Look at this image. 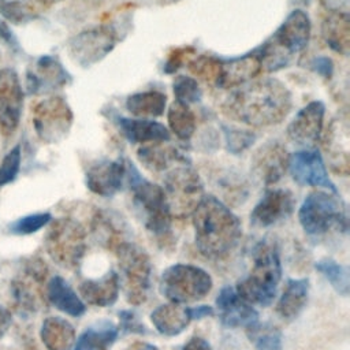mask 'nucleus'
I'll return each mask as SVG.
<instances>
[{"instance_id": "nucleus-1", "label": "nucleus", "mask_w": 350, "mask_h": 350, "mask_svg": "<svg viewBox=\"0 0 350 350\" xmlns=\"http://www.w3.org/2000/svg\"><path fill=\"white\" fill-rule=\"evenodd\" d=\"M291 107L287 86L276 78H262L237 88L223 103V112L246 126L265 127L280 123Z\"/></svg>"}, {"instance_id": "nucleus-2", "label": "nucleus", "mask_w": 350, "mask_h": 350, "mask_svg": "<svg viewBox=\"0 0 350 350\" xmlns=\"http://www.w3.org/2000/svg\"><path fill=\"white\" fill-rule=\"evenodd\" d=\"M191 217L196 245L209 258L227 257L242 237L238 216L213 196H204Z\"/></svg>"}, {"instance_id": "nucleus-3", "label": "nucleus", "mask_w": 350, "mask_h": 350, "mask_svg": "<svg viewBox=\"0 0 350 350\" xmlns=\"http://www.w3.org/2000/svg\"><path fill=\"white\" fill-rule=\"evenodd\" d=\"M280 278L282 264L276 247L260 242L253 252L252 269L238 282L235 291L252 305L269 306L276 297Z\"/></svg>"}, {"instance_id": "nucleus-4", "label": "nucleus", "mask_w": 350, "mask_h": 350, "mask_svg": "<svg viewBox=\"0 0 350 350\" xmlns=\"http://www.w3.org/2000/svg\"><path fill=\"white\" fill-rule=\"evenodd\" d=\"M126 185L133 193L134 205L142 212L146 230L164 246L172 242L171 215L161 186L145 179L139 171L127 161Z\"/></svg>"}, {"instance_id": "nucleus-5", "label": "nucleus", "mask_w": 350, "mask_h": 350, "mask_svg": "<svg viewBox=\"0 0 350 350\" xmlns=\"http://www.w3.org/2000/svg\"><path fill=\"white\" fill-rule=\"evenodd\" d=\"M298 219L304 231L309 235H323L331 228L347 230V215L343 201L338 193L316 190L306 196Z\"/></svg>"}, {"instance_id": "nucleus-6", "label": "nucleus", "mask_w": 350, "mask_h": 350, "mask_svg": "<svg viewBox=\"0 0 350 350\" xmlns=\"http://www.w3.org/2000/svg\"><path fill=\"white\" fill-rule=\"evenodd\" d=\"M44 243L46 253L57 265L75 269L86 252V231L79 221L60 217L51 223Z\"/></svg>"}, {"instance_id": "nucleus-7", "label": "nucleus", "mask_w": 350, "mask_h": 350, "mask_svg": "<svg viewBox=\"0 0 350 350\" xmlns=\"http://www.w3.org/2000/svg\"><path fill=\"white\" fill-rule=\"evenodd\" d=\"M213 282L211 275L191 264H174L160 279V291L172 304H191L208 295Z\"/></svg>"}, {"instance_id": "nucleus-8", "label": "nucleus", "mask_w": 350, "mask_h": 350, "mask_svg": "<svg viewBox=\"0 0 350 350\" xmlns=\"http://www.w3.org/2000/svg\"><path fill=\"white\" fill-rule=\"evenodd\" d=\"M163 190L171 217L178 219L190 216L205 196L200 175L187 163L178 164L165 172Z\"/></svg>"}, {"instance_id": "nucleus-9", "label": "nucleus", "mask_w": 350, "mask_h": 350, "mask_svg": "<svg viewBox=\"0 0 350 350\" xmlns=\"http://www.w3.org/2000/svg\"><path fill=\"white\" fill-rule=\"evenodd\" d=\"M124 278V294L130 305H141L150 290L152 264L148 254L134 243L120 241L113 246Z\"/></svg>"}, {"instance_id": "nucleus-10", "label": "nucleus", "mask_w": 350, "mask_h": 350, "mask_svg": "<svg viewBox=\"0 0 350 350\" xmlns=\"http://www.w3.org/2000/svg\"><path fill=\"white\" fill-rule=\"evenodd\" d=\"M119 41L118 30L111 23H101L77 33L70 38L67 51L74 63L90 67L101 62Z\"/></svg>"}, {"instance_id": "nucleus-11", "label": "nucleus", "mask_w": 350, "mask_h": 350, "mask_svg": "<svg viewBox=\"0 0 350 350\" xmlns=\"http://www.w3.org/2000/svg\"><path fill=\"white\" fill-rule=\"evenodd\" d=\"M72 120L71 107L59 96L45 98L33 108V127L38 138L46 144L63 141L71 130Z\"/></svg>"}, {"instance_id": "nucleus-12", "label": "nucleus", "mask_w": 350, "mask_h": 350, "mask_svg": "<svg viewBox=\"0 0 350 350\" xmlns=\"http://www.w3.org/2000/svg\"><path fill=\"white\" fill-rule=\"evenodd\" d=\"M46 267L42 260H29L23 268L21 276L15 278L11 283V295L15 305L29 313L38 310L44 304V295L41 291L42 283L46 278Z\"/></svg>"}, {"instance_id": "nucleus-13", "label": "nucleus", "mask_w": 350, "mask_h": 350, "mask_svg": "<svg viewBox=\"0 0 350 350\" xmlns=\"http://www.w3.org/2000/svg\"><path fill=\"white\" fill-rule=\"evenodd\" d=\"M287 170L295 183L301 186L324 187L331 193H338L334 182L328 176L324 159L316 148L297 150L290 154Z\"/></svg>"}, {"instance_id": "nucleus-14", "label": "nucleus", "mask_w": 350, "mask_h": 350, "mask_svg": "<svg viewBox=\"0 0 350 350\" xmlns=\"http://www.w3.org/2000/svg\"><path fill=\"white\" fill-rule=\"evenodd\" d=\"M325 160L336 175L347 176L350 172V133L346 118H334L321 133Z\"/></svg>"}, {"instance_id": "nucleus-15", "label": "nucleus", "mask_w": 350, "mask_h": 350, "mask_svg": "<svg viewBox=\"0 0 350 350\" xmlns=\"http://www.w3.org/2000/svg\"><path fill=\"white\" fill-rule=\"evenodd\" d=\"M310 31L312 23L309 15L304 10L295 8L286 16L269 40L280 52L293 59L294 55L306 48L310 38Z\"/></svg>"}, {"instance_id": "nucleus-16", "label": "nucleus", "mask_w": 350, "mask_h": 350, "mask_svg": "<svg viewBox=\"0 0 350 350\" xmlns=\"http://www.w3.org/2000/svg\"><path fill=\"white\" fill-rule=\"evenodd\" d=\"M23 88L18 72L5 67L0 70V129L12 134L18 127L23 111Z\"/></svg>"}, {"instance_id": "nucleus-17", "label": "nucleus", "mask_w": 350, "mask_h": 350, "mask_svg": "<svg viewBox=\"0 0 350 350\" xmlns=\"http://www.w3.org/2000/svg\"><path fill=\"white\" fill-rule=\"evenodd\" d=\"M325 105L320 100L302 107L287 126L288 138L305 149L314 148L323 133Z\"/></svg>"}, {"instance_id": "nucleus-18", "label": "nucleus", "mask_w": 350, "mask_h": 350, "mask_svg": "<svg viewBox=\"0 0 350 350\" xmlns=\"http://www.w3.org/2000/svg\"><path fill=\"white\" fill-rule=\"evenodd\" d=\"M127 160H101L90 165L85 175L88 189L101 197H113L126 185Z\"/></svg>"}, {"instance_id": "nucleus-19", "label": "nucleus", "mask_w": 350, "mask_h": 350, "mask_svg": "<svg viewBox=\"0 0 350 350\" xmlns=\"http://www.w3.org/2000/svg\"><path fill=\"white\" fill-rule=\"evenodd\" d=\"M71 81L70 74L57 60L51 55H44L36 60L33 67L26 72V88L30 94L49 93L60 89Z\"/></svg>"}, {"instance_id": "nucleus-20", "label": "nucleus", "mask_w": 350, "mask_h": 350, "mask_svg": "<svg viewBox=\"0 0 350 350\" xmlns=\"http://www.w3.org/2000/svg\"><path fill=\"white\" fill-rule=\"evenodd\" d=\"M295 206L294 196L287 189H269L256 204L250 221L257 227H269L287 219Z\"/></svg>"}, {"instance_id": "nucleus-21", "label": "nucleus", "mask_w": 350, "mask_h": 350, "mask_svg": "<svg viewBox=\"0 0 350 350\" xmlns=\"http://www.w3.org/2000/svg\"><path fill=\"white\" fill-rule=\"evenodd\" d=\"M216 308L221 324L227 328L250 327L258 321V312L231 286H224L216 297Z\"/></svg>"}, {"instance_id": "nucleus-22", "label": "nucleus", "mask_w": 350, "mask_h": 350, "mask_svg": "<svg viewBox=\"0 0 350 350\" xmlns=\"http://www.w3.org/2000/svg\"><path fill=\"white\" fill-rule=\"evenodd\" d=\"M288 157L290 154L282 144L267 142L253 154V171L265 185H275L287 171Z\"/></svg>"}, {"instance_id": "nucleus-23", "label": "nucleus", "mask_w": 350, "mask_h": 350, "mask_svg": "<svg viewBox=\"0 0 350 350\" xmlns=\"http://www.w3.org/2000/svg\"><path fill=\"white\" fill-rule=\"evenodd\" d=\"M261 72V64L254 52L239 57L221 59L220 77L216 86L220 89L239 88L254 79Z\"/></svg>"}, {"instance_id": "nucleus-24", "label": "nucleus", "mask_w": 350, "mask_h": 350, "mask_svg": "<svg viewBox=\"0 0 350 350\" xmlns=\"http://www.w3.org/2000/svg\"><path fill=\"white\" fill-rule=\"evenodd\" d=\"M115 122L123 137L131 144L146 145L153 142H167L171 138L170 130L163 123L153 119L116 116Z\"/></svg>"}, {"instance_id": "nucleus-25", "label": "nucleus", "mask_w": 350, "mask_h": 350, "mask_svg": "<svg viewBox=\"0 0 350 350\" xmlns=\"http://www.w3.org/2000/svg\"><path fill=\"white\" fill-rule=\"evenodd\" d=\"M119 288V275L115 271H109L98 279L83 280L79 284V294L85 304L107 308L116 302Z\"/></svg>"}, {"instance_id": "nucleus-26", "label": "nucleus", "mask_w": 350, "mask_h": 350, "mask_svg": "<svg viewBox=\"0 0 350 350\" xmlns=\"http://www.w3.org/2000/svg\"><path fill=\"white\" fill-rule=\"evenodd\" d=\"M321 36L334 52L347 56L350 52V18L347 11L327 10L321 22Z\"/></svg>"}, {"instance_id": "nucleus-27", "label": "nucleus", "mask_w": 350, "mask_h": 350, "mask_svg": "<svg viewBox=\"0 0 350 350\" xmlns=\"http://www.w3.org/2000/svg\"><path fill=\"white\" fill-rule=\"evenodd\" d=\"M45 297L51 305L68 316L81 317L86 312V304L70 286V283L59 275L49 279Z\"/></svg>"}, {"instance_id": "nucleus-28", "label": "nucleus", "mask_w": 350, "mask_h": 350, "mask_svg": "<svg viewBox=\"0 0 350 350\" xmlns=\"http://www.w3.org/2000/svg\"><path fill=\"white\" fill-rule=\"evenodd\" d=\"M139 163L152 172H167L172 167L187 163V159L174 146L165 142H153L142 145L137 150Z\"/></svg>"}, {"instance_id": "nucleus-29", "label": "nucleus", "mask_w": 350, "mask_h": 350, "mask_svg": "<svg viewBox=\"0 0 350 350\" xmlns=\"http://www.w3.org/2000/svg\"><path fill=\"white\" fill-rule=\"evenodd\" d=\"M150 321L161 335L176 336L186 329L193 319L190 314V306H182L171 302L156 308L150 313Z\"/></svg>"}, {"instance_id": "nucleus-30", "label": "nucleus", "mask_w": 350, "mask_h": 350, "mask_svg": "<svg viewBox=\"0 0 350 350\" xmlns=\"http://www.w3.org/2000/svg\"><path fill=\"white\" fill-rule=\"evenodd\" d=\"M308 295H309L308 278L288 279L276 304L278 314L286 321H291L297 319L308 302Z\"/></svg>"}, {"instance_id": "nucleus-31", "label": "nucleus", "mask_w": 350, "mask_h": 350, "mask_svg": "<svg viewBox=\"0 0 350 350\" xmlns=\"http://www.w3.org/2000/svg\"><path fill=\"white\" fill-rule=\"evenodd\" d=\"M40 336L48 350H71L77 340L72 324L59 316H51L42 321Z\"/></svg>"}, {"instance_id": "nucleus-32", "label": "nucleus", "mask_w": 350, "mask_h": 350, "mask_svg": "<svg viewBox=\"0 0 350 350\" xmlns=\"http://www.w3.org/2000/svg\"><path fill=\"white\" fill-rule=\"evenodd\" d=\"M167 96L160 90H142L133 93L126 100V109L138 118L150 119L161 116L165 111Z\"/></svg>"}, {"instance_id": "nucleus-33", "label": "nucleus", "mask_w": 350, "mask_h": 350, "mask_svg": "<svg viewBox=\"0 0 350 350\" xmlns=\"http://www.w3.org/2000/svg\"><path fill=\"white\" fill-rule=\"evenodd\" d=\"M167 122L170 131L180 141H189L197 129V120L190 105L174 101L167 111Z\"/></svg>"}, {"instance_id": "nucleus-34", "label": "nucleus", "mask_w": 350, "mask_h": 350, "mask_svg": "<svg viewBox=\"0 0 350 350\" xmlns=\"http://www.w3.org/2000/svg\"><path fill=\"white\" fill-rule=\"evenodd\" d=\"M246 335L253 342L254 350H283L282 332L275 325L257 321L246 328Z\"/></svg>"}, {"instance_id": "nucleus-35", "label": "nucleus", "mask_w": 350, "mask_h": 350, "mask_svg": "<svg viewBox=\"0 0 350 350\" xmlns=\"http://www.w3.org/2000/svg\"><path fill=\"white\" fill-rule=\"evenodd\" d=\"M314 268L329 282L334 290L346 297L349 294L350 282H349V268L336 262L332 258H323L314 264Z\"/></svg>"}, {"instance_id": "nucleus-36", "label": "nucleus", "mask_w": 350, "mask_h": 350, "mask_svg": "<svg viewBox=\"0 0 350 350\" xmlns=\"http://www.w3.org/2000/svg\"><path fill=\"white\" fill-rule=\"evenodd\" d=\"M187 68L190 72L208 82V83H217V79L220 77V68H221V59L212 56V55H200L193 57L187 63Z\"/></svg>"}, {"instance_id": "nucleus-37", "label": "nucleus", "mask_w": 350, "mask_h": 350, "mask_svg": "<svg viewBox=\"0 0 350 350\" xmlns=\"http://www.w3.org/2000/svg\"><path fill=\"white\" fill-rule=\"evenodd\" d=\"M172 90L175 96V101H179L186 105L196 104L202 97V90L196 78L187 75H178L174 79Z\"/></svg>"}, {"instance_id": "nucleus-38", "label": "nucleus", "mask_w": 350, "mask_h": 350, "mask_svg": "<svg viewBox=\"0 0 350 350\" xmlns=\"http://www.w3.org/2000/svg\"><path fill=\"white\" fill-rule=\"evenodd\" d=\"M51 220H52V216L49 212L31 213L14 220L8 226V231L15 235H29L45 227Z\"/></svg>"}, {"instance_id": "nucleus-39", "label": "nucleus", "mask_w": 350, "mask_h": 350, "mask_svg": "<svg viewBox=\"0 0 350 350\" xmlns=\"http://www.w3.org/2000/svg\"><path fill=\"white\" fill-rule=\"evenodd\" d=\"M21 145H15L12 149L8 150V153L3 157L0 163V187L11 183L16 178L21 168Z\"/></svg>"}, {"instance_id": "nucleus-40", "label": "nucleus", "mask_w": 350, "mask_h": 350, "mask_svg": "<svg viewBox=\"0 0 350 350\" xmlns=\"http://www.w3.org/2000/svg\"><path fill=\"white\" fill-rule=\"evenodd\" d=\"M226 134V148L234 154H239L246 150L256 139V135L249 130L224 127Z\"/></svg>"}, {"instance_id": "nucleus-41", "label": "nucleus", "mask_w": 350, "mask_h": 350, "mask_svg": "<svg viewBox=\"0 0 350 350\" xmlns=\"http://www.w3.org/2000/svg\"><path fill=\"white\" fill-rule=\"evenodd\" d=\"M196 55L194 48L191 46H179V48H174L167 57V62L164 64V72L167 74H174L175 71H178L180 67H183L185 64H187L193 56Z\"/></svg>"}, {"instance_id": "nucleus-42", "label": "nucleus", "mask_w": 350, "mask_h": 350, "mask_svg": "<svg viewBox=\"0 0 350 350\" xmlns=\"http://www.w3.org/2000/svg\"><path fill=\"white\" fill-rule=\"evenodd\" d=\"M0 14L11 22L19 23L23 22L25 19H29L30 11H27V8L19 1L3 0L0 1Z\"/></svg>"}, {"instance_id": "nucleus-43", "label": "nucleus", "mask_w": 350, "mask_h": 350, "mask_svg": "<svg viewBox=\"0 0 350 350\" xmlns=\"http://www.w3.org/2000/svg\"><path fill=\"white\" fill-rule=\"evenodd\" d=\"M120 329L127 332H137V334H146L145 327L138 321V317L131 310H120Z\"/></svg>"}, {"instance_id": "nucleus-44", "label": "nucleus", "mask_w": 350, "mask_h": 350, "mask_svg": "<svg viewBox=\"0 0 350 350\" xmlns=\"http://www.w3.org/2000/svg\"><path fill=\"white\" fill-rule=\"evenodd\" d=\"M310 67L319 75H321L324 78H329L331 74H332V70H334V63L327 56H319V57H314L312 60Z\"/></svg>"}, {"instance_id": "nucleus-45", "label": "nucleus", "mask_w": 350, "mask_h": 350, "mask_svg": "<svg viewBox=\"0 0 350 350\" xmlns=\"http://www.w3.org/2000/svg\"><path fill=\"white\" fill-rule=\"evenodd\" d=\"M183 350H213L212 346L209 345L208 340H205L204 338L201 336H193L190 338L185 346H183Z\"/></svg>"}, {"instance_id": "nucleus-46", "label": "nucleus", "mask_w": 350, "mask_h": 350, "mask_svg": "<svg viewBox=\"0 0 350 350\" xmlns=\"http://www.w3.org/2000/svg\"><path fill=\"white\" fill-rule=\"evenodd\" d=\"M190 314L193 320H200L204 317H211L215 314L213 306L209 305H198V306H190Z\"/></svg>"}, {"instance_id": "nucleus-47", "label": "nucleus", "mask_w": 350, "mask_h": 350, "mask_svg": "<svg viewBox=\"0 0 350 350\" xmlns=\"http://www.w3.org/2000/svg\"><path fill=\"white\" fill-rule=\"evenodd\" d=\"M11 323H12L11 312L5 306L0 305V338L5 335V332L11 327Z\"/></svg>"}, {"instance_id": "nucleus-48", "label": "nucleus", "mask_w": 350, "mask_h": 350, "mask_svg": "<svg viewBox=\"0 0 350 350\" xmlns=\"http://www.w3.org/2000/svg\"><path fill=\"white\" fill-rule=\"evenodd\" d=\"M321 3L327 7V10L347 11V0H321Z\"/></svg>"}, {"instance_id": "nucleus-49", "label": "nucleus", "mask_w": 350, "mask_h": 350, "mask_svg": "<svg viewBox=\"0 0 350 350\" xmlns=\"http://www.w3.org/2000/svg\"><path fill=\"white\" fill-rule=\"evenodd\" d=\"M124 350H160V349L156 347L154 345H150V343H146V342H134L133 345H130Z\"/></svg>"}, {"instance_id": "nucleus-50", "label": "nucleus", "mask_w": 350, "mask_h": 350, "mask_svg": "<svg viewBox=\"0 0 350 350\" xmlns=\"http://www.w3.org/2000/svg\"><path fill=\"white\" fill-rule=\"evenodd\" d=\"M0 37L7 40V41L11 40V31H10V29L7 27V25L1 19H0Z\"/></svg>"}, {"instance_id": "nucleus-51", "label": "nucleus", "mask_w": 350, "mask_h": 350, "mask_svg": "<svg viewBox=\"0 0 350 350\" xmlns=\"http://www.w3.org/2000/svg\"><path fill=\"white\" fill-rule=\"evenodd\" d=\"M294 1L298 4H304V5H308L310 3V0H294Z\"/></svg>"}, {"instance_id": "nucleus-52", "label": "nucleus", "mask_w": 350, "mask_h": 350, "mask_svg": "<svg viewBox=\"0 0 350 350\" xmlns=\"http://www.w3.org/2000/svg\"><path fill=\"white\" fill-rule=\"evenodd\" d=\"M171 1H178V0H171Z\"/></svg>"}]
</instances>
